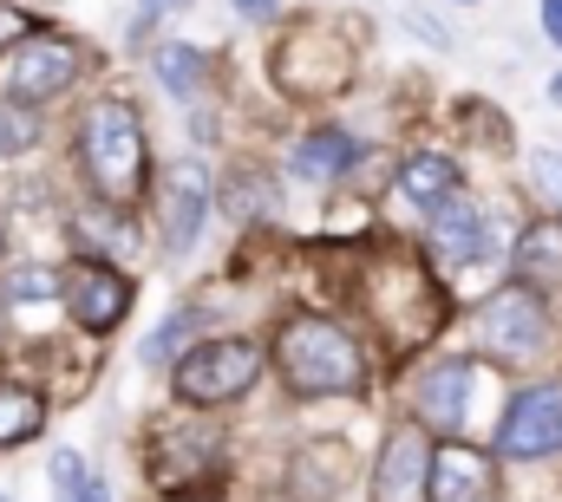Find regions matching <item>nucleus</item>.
I'll list each match as a JSON object with an SVG mask.
<instances>
[{
  "label": "nucleus",
  "mask_w": 562,
  "mask_h": 502,
  "mask_svg": "<svg viewBox=\"0 0 562 502\" xmlns=\"http://www.w3.org/2000/svg\"><path fill=\"white\" fill-rule=\"evenodd\" d=\"M276 366L294 391L307 398H340V391H360L367 385V353L360 340L340 327V320H321V313H294L276 340Z\"/></svg>",
  "instance_id": "nucleus-1"
},
{
  "label": "nucleus",
  "mask_w": 562,
  "mask_h": 502,
  "mask_svg": "<svg viewBox=\"0 0 562 502\" xmlns=\"http://www.w3.org/2000/svg\"><path fill=\"white\" fill-rule=\"evenodd\" d=\"M79 157L86 176L105 203H138L150 183V144H144V118L125 99H99L79 125Z\"/></svg>",
  "instance_id": "nucleus-2"
},
{
  "label": "nucleus",
  "mask_w": 562,
  "mask_h": 502,
  "mask_svg": "<svg viewBox=\"0 0 562 502\" xmlns=\"http://www.w3.org/2000/svg\"><path fill=\"white\" fill-rule=\"evenodd\" d=\"M262 378V346L256 340H203L177 360V398L183 404H229Z\"/></svg>",
  "instance_id": "nucleus-3"
},
{
  "label": "nucleus",
  "mask_w": 562,
  "mask_h": 502,
  "mask_svg": "<svg viewBox=\"0 0 562 502\" xmlns=\"http://www.w3.org/2000/svg\"><path fill=\"white\" fill-rule=\"evenodd\" d=\"M477 340H484V353H497V360H537L543 340H550V313H543L537 287L517 281V287L491 294V300L477 307Z\"/></svg>",
  "instance_id": "nucleus-4"
},
{
  "label": "nucleus",
  "mask_w": 562,
  "mask_h": 502,
  "mask_svg": "<svg viewBox=\"0 0 562 502\" xmlns=\"http://www.w3.org/2000/svg\"><path fill=\"white\" fill-rule=\"evenodd\" d=\"M497 450L517 457V464H537V457H557L562 450V385L543 378V385H524L497 424Z\"/></svg>",
  "instance_id": "nucleus-5"
},
{
  "label": "nucleus",
  "mask_w": 562,
  "mask_h": 502,
  "mask_svg": "<svg viewBox=\"0 0 562 502\" xmlns=\"http://www.w3.org/2000/svg\"><path fill=\"white\" fill-rule=\"evenodd\" d=\"M72 79H79V46L59 39V33H26V39L13 46V59H7V92H13L20 105H46V99H59Z\"/></svg>",
  "instance_id": "nucleus-6"
},
{
  "label": "nucleus",
  "mask_w": 562,
  "mask_h": 502,
  "mask_svg": "<svg viewBox=\"0 0 562 502\" xmlns=\"http://www.w3.org/2000/svg\"><path fill=\"white\" fill-rule=\"evenodd\" d=\"M59 294H66V313L86 327V333H112L125 313H132V281L112 267V261H72L59 274Z\"/></svg>",
  "instance_id": "nucleus-7"
},
{
  "label": "nucleus",
  "mask_w": 562,
  "mask_h": 502,
  "mask_svg": "<svg viewBox=\"0 0 562 502\" xmlns=\"http://www.w3.org/2000/svg\"><path fill=\"white\" fill-rule=\"evenodd\" d=\"M373 502H431V437L400 424L373 464Z\"/></svg>",
  "instance_id": "nucleus-8"
},
{
  "label": "nucleus",
  "mask_w": 562,
  "mask_h": 502,
  "mask_svg": "<svg viewBox=\"0 0 562 502\" xmlns=\"http://www.w3.org/2000/svg\"><path fill=\"white\" fill-rule=\"evenodd\" d=\"M431 502H497V464L477 444H438L431 450Z\"/></svg>",
  "instance_id": "nucleus-9"
},
{
  "label": "nucleus",
  "mask_w": 562,
  "mask_h": 502,
  "mask_svg": "<svg viewBox=\"0 0 562 502\" xmlns=\"http://www.w3.org/2000/svg\"><path fill=\"white\" fill-rule=\"evenodd\" d=\"M203 216H210V170L203 163H170L164 170V242L183 254L203 236Z\"/></svg>",
  "instance_id": "nucleus-10"
},
{
  "label": "nucleus",
  "mask_w": 562,
  "mask_h": 502,
  "mask_svg": "<svg viewBox=\"0 0 562 502\" xmlns=\"http://www.w3.org/2000/svg\"><path fill=\"white\" fill-rule=\"evenodd\" d=\"M471 391H477V366H464V360H438V366L419 378L413 404H419L425 424H438V431H458V424L471 418Z\"/></svg>",
  "instance_id": "nucleus-11"
},
{
  "label": "nucleus",
  "mask_w": 562,
  "mask_h": 502,
  "mask_svg": "<svg viewBox=\"0 0 562 502\" xmlns=\"http://www.w3.org/2000/svg\"><path fill=\"white\" fill-rule=\"evenodd\" d=\"M431 249H438V261H451V267L477 261V254L491 249V223H484V209L445 196V203L431 209Z\"/></svg>",
  "instance_id": "nucleus-12"
},
{
  "label": "nucleus",
  "mask_w": 562,
  "mask_h": 502,
  "mask_svg": "<svg viewBox=\"0 0 562 502\" xmlns=\"http://www.w3.org/2000/svg\"><path fill=\"white\" fill-rule=\"evenodd\" d=\"M510 267H517L524 287H557L562 281V223L557 216H543V223H530V229L517 236Z\"/></svg>",
  "instance_id": "nucleus-13"
},
{
  "label": "nucleus",
  "mask_w": 562,
  "mask_h": 502,
  "mask_svg": "<svg viewBox=\"0 0 562 502\" xmlns=\"http://www.w3.org/2000/svg\"><path fill=\"white\" fill-rule=\"evenodd\" d=\"M353 157H360V144L347 137V130H307L301 144H294V176L301 183H334V176H347L353 170Z\"/></svg>",
  "instance_id": "nucleus-14"
},
{
  "label": "nucleus",
  "mask_w": 562,
  "mask_h": 502,
  "mask_svg": "<svg viewBox=\"0 0 562 502\" xmlns=\"http://www.w3.org/2000/svg\"><path fill=\"white\" fill-rule=\"evenodd\" d=\"M347 477V450L340 444H314L307 457H294V497L301 502H327Z\"/></svg>",
  "instance_id": "nucleus-15"
},
{
  "label": "nucleus",
  "mask_w": 562,
  "mask_h": 502,
  "mask_svg": "<svg viewBox=\"0 0 562 502\" xmlns=\"http://www.w3.org/2000/svg\"><path fill=\"white\" fill-rule=\"evenodd\" d=\"M400 190H406L413 203H425V209H438L445 196H458V163L438 157V150H425V157H413V163L400 170Z\"/></svg>",
  "instance_id": "nucleus-16"
},
{
  "label": "nucleus",
  "mask_w": 562,
  "mask_h": 502,
  "mask_svg": "<svg viewBox=\"0 0 562 502\" xmlns=\"http://www.w3.org/2000/svg\"><path fill=\"white\" fill-rule=\"evenodd\" d=\"M40 424H46V398H40L33 385L0 378V444H26Z\"/></svg>",
  "instance_id": "nucleus-17"
},
{
  "label": "nucleus",
  "mask_w": 562,
  "mask_h": 502,
  "mask_svg": "<svg viewBox=\"0 0 562 502\" xmlns=\"http://www.w3.org/2000/svg\"><path fill=\"white\" fill-rule=\"evenodd\" d=\"M157 79H164V92L196 99V85H203V53H196V46H164V53H157Z\"/></svg>",
  "instance_id": "nucleus-18"
},
{
  "label": "nucleus",
  "mask_w": 562,
  "mask_h": 502,
  "mask_svg": "<svg viewBox=\"0 0 562 502\" xmlns=\"http://www.w3.org/2000/svg\"><path fill=\"white\" fill-rule=\"evenodd\" d=\"M190 340H196V307H177V313H170V320L144 340V366H170Z\"/></svg>",
  "instance_id": "nucleus-19"
},
{
  "label": "nucleus",
  "mask_w": 562,
  "mask_h": 502,
  "mask_svg": "<svg viewBox=\"0 0 562 502\" xmlns=\"http://www.w3.org/2000/svg\"><path fill=\"white\" fill-rule=\"evenodd\" d=\"M40 144V118L20 105V99H0V157H20Z\"/></svg>",
  "instance_id": "nucleus-20"
},
{
  "label": "nucleus",
  "mask_w": 562,
  "mask_h": 502,
  "mask_svg": "<svg viewBox=\"0 0 562 502\" xmlns=\"http://www.w3.org/2000/svg\"><path fill=\"white\" fill-rule=\"evenodd\" d=\"M229 209H236V216H249V209H262V216H269V209H276V196H269V183H262V176H243V183H236V196H229Z\"/></svg>",
  "instance_id": "nucleus-21"
},
{
  "label": "nucleus",
  "mask_w": 562,
  "mask_h": 502,
  "mask_svg": "<svg viewBox=\"0 0 562 502\" xmlns=\"http://www.w3.org/2000/svg\"><path fill=\"white\" fill-rule=\"evenodd\" d=\"M7 294H13V300H40V294H59V281H53V274H40V267H26Z\"/></svg>",
  "instance_id": "nucleus-22"
},
{
  "label": "nucleus",
  "mask_w": 562,
  "mask_h": 502,
  "mask_svg": "<svg viewBox=\"0 0 562 502\" xmlns=\"http://www.w3.org/2000/svg\"><path fill=\"white\" fill-rule=\"evenodd\" d=\"M537 190H550V196L562 203V157H557V150H543V157H537Z\"/></svg>",
  "instance_id": "nucleus-23"
},
{
  "label": "nucleus",
  "mask_w": 562,
  "mask_h": 502,
  "mask_svg": "<svg viewBox=\"0 0 562 502\" xmlns=\"http://www.w3.org/2000/svg\"><path fill=\"white\" fill-rule=\"evenodd\" d=\"M66 502H112V497H105V483H99V477H86V470H79V477L66 483Z\"/></svg>",
  "instance_id": "nucleus-24"
},
{
  "label": "nucleus",
  "mask_w": 562,
  "mask_h": 502,
  "mask_svg": "<svg viewBox=\"0 0 562 502\" xmlns=\"http://www.w3.org/2000/svg\"><path fill=\"white\" fill-rule=\"evenodd\" d=\"M543 33L562 46V0H543Z\"/></svg>",
  "instance_id": "nucleus-25"
},
{
  "label": "nucleus",
  "mask_w": 562,
  "mask_h": 502,
  "mask_svg": "<svg viewBox=\"0 0 562 502\" xmlns=\"http://www.w3.org/2000/svg\"><path fill=\"white\" fill-rule=\"evenodd\" d=\"M7 33H33V26H26L20 13H0V39H7Z\"/></svg>",
  "instance_id": "nucleus-26"
},
{
  "label": "nucleus",
  "mask_w": 562,
  "mask_h": 502,
  "mask_svg": "<svg viewBox=\"0 0 562 502\" xmlns=\"http://www.w3.org/2000/svg\"><path fill=\"white\" fill-rule=\"evenodd\" d=\"M236 13H249V20H256V13H276V0H236Z\"/></svg>",
  "instance_id": "nucleus-27"
},
{
  "label": "nucleus",
  "mask_w": 562,
  "mask_h": 502,
  "mask_svg": "<svg viewBox=\"0 0 562 502\" xmlns=\"http://www.w3.org/2000/svg\"><path fill=\"white\" fill-rule=\"evenodd\" d=\"M177 7H183V0H144V13H150V20H164V13H177Z\"/></svg>",
  "instance_id": "nucleus-28"
},
{
  "label": "nucleus",
  "mask_w": 562,
  "mask_h": 502,
  "mask_svg": "<svg viewBox=\"0 0 562 502\" xmlns=\"http://www.w3.org/2000/svg\"><path fill=\"white\" fill-rule=\"evenodd\" d=\"M550 99H557V105H562V72H557V85H550Z\"/></svg>",
  "instance_id": "nucleus-29"
},
{
  "label": "nucleus",
  "mask_w": 562,
  "mask_h": 502,
  "mask_svg": "<svg viewBox=\"0 0 562 502\" xmlns=\"http://www.w3.org/2000/svg\"><path fill=\"white\" fill-rule=\"evenodd\" d=\"M0 242H7V236H0Z\"/></svg>",
  "instance_id": "nucleus-30"
},
{
  "label": "nucleus",
  "mask_w": 562,
  "mask_h": 502,
  "mask_svg": "<svg viewBox=\"0 0 562 502\" xmlns=\"http://www.w3.org/2000/svg\"><path fill=\"white\" fill-rule=\"evenodd\" d=\"M0 502H7V497H0Z\"/></svg>",
  "instance_id": "nucleus-31"
}]
</instances>
